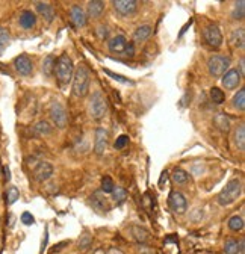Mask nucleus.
I'll use <instances>...</instances> for the list:
<instances>
[{
	"label": "nucleus",
	"instance_id": "nucleus-1",
	"mask_svg": "<svg viewBox=\"0 0 245 254\" xmlns=\"http://www.w3.org/2000/svg\"><path fill=\"white\" fill-rule=\"evenodd\" d=\"M55 73H56V79L61 85H67L71 79H73V73H74V65L73 61L68 55H61L55 64Z\"/></svg>",
	"mask_w": 245,
	"mask_h": 254
},
{
	"label": "nucleus",
	"instance_id": "nucleus-2",
	"mask_svg": "<svg viewBox=\"0 0 245 254\" xmlns=\"http://www.w3.org/2000/svg\"><path fill=\"white\" fill-rule=\"evenodd\" d=\"M89 71L85 65H79L73 73V92L76 97H85L89 91Z\"/></svg>",
	"mask_w": 245,
	"mask_h": 254
},
{
	"label": "nucleus",
	"instance_id": "nucleus-3",
	"mask_svg": "<svg viewBox=\"0 0 245 254\" xmlns=\"http://www.w3.org/2000/svg\"><path fill=\"white\" fill-rule=\"evenodd\" d=\"M241 192H242V183H241V180L233 179V180H230L221 189V192L218 194V203L221 206H229V204L235 203L239 198Z\"/></svg>",
	"mask_w": 245,
	"mask_h": 254
},
{
	"label": "nucleus",
	"instance_id": "nucleus-4",
	"mask_svg": "<svg viewBox=\"0 0 245 254\" xmlns=\"http://www.w3.org/2000/svg\"><path fill=\"white\" fill-rule=\"evenodd\" d=\"M88 109H89V115L93 117L94 120H102L106 115V112H108V102H106L105 95L100 91H96L93 95H91Z\"/></svg>",
	"mask_w": 245,
	"mask_h": 254
},
{
	"label": "nucleus",
	"instance_id": "nucleus-5",
	"mask_svg": "<svg viewBox=\"0 0 245 254\" xmlns=\"http://www.w3.org/2000/svg\"><path fill=\"white\" fill-rule=\"evenodd\" d=\"M207 68H209V73L213 76V77H221L224 76L229 68H230V58L227 56H223V55H215L209 58L207 61Z\"/></svg>",
	"mask_w": 245,
	"mask_h": 254
},
{
	"label": "nucleus",
	"instance_id": "nucleus-6",
	"mask_svg": "<svg viewBox=\"0 0 245 254\" xmlns=\"http://www.w3.org/2000/svg\"><path fill=\"white\" fill-rule=\"evenodd\" d=\"M203 38H204L206 44L210 46L212 49H220L223 44V35H221V32L217 24L206 26L203 30Z\"/></svg>",
	"mask_w": 245,
	"mask_h": 254
},
{
	"label": "nucleus",
	"instance_id": "nucleus-7",
	"mask_svg": "<svg viewBox=\"0 0 245 254\" xmlns=\"http://www.w3.org/2000/svg\"><path fill=\"white\" fill-rule=\"evenodd\" d=\"M50 118L56 124V127H59V129H64V127L67 126V121H68L67 111L59 102H53L50 105Z\"/></svg>",
	"mask_w": 245,
	"mask_h": 254
},
{
	"label": "nucleus",
	"instance_id": "nucleus-8",
	"mask_svg": "<svg viewBox=\"0 0 245 254\" xmlns=\"http://www.w3.org/2000/svg\"><path fill=\"white\" fill-rule=\"evenodd\" d=\"M168 206L170 209L174 212V213H185L186 209H188V203H186V198L185 195H183L182 192H179V190H173V192L170 194L168 197Z\"/></svg>",
	"mask_w": 245,
	"mask_h": 254
},
{
	"label": "nucleus",
	"instance_id": "nucleus-9",
	"mask_svg": "<svg viewBox=\"0 0 245 254\" xmlns=\"http://www.w3.org/2000/svg\"><path fill=\"white\" fill-rule=\"evenodd\" d=\"M112 5H114V9L122 17L133 14L138 8V2H135V0H114Z\"/></svg>",
	"mask_w": 245,
	"mask_h": 254
},
{
	"label": "nucleus",
	"instance_id": "nucleus-10",
	"mask_svg": "<svg viewBox=\"0 0 245 254\" xmlns=\"http://www.w3.org/2000/svg\"><path fill=\"white\" fill-rule=\"evenodd\" d=\"M14 67H15V70L21 76H29L30 73H32V70H34V64H32V61H30L29 56L20 55V56H17L14 59Z\"/></svg>",
	"mask_w": 245,
	"mask_h": 254
},
{
	"label": "nucleus",
	"instance_id": "nucleus-11",
	"mask_svg": "<svg viewBox=\"0 0 245 254\" xmlns=\"http://www.w3.org/2000/svg\"><path fill=\"white\" fill-rule=\"evenodd\" d=\"M108 142H109V133L103 127H99L96 130V144H94V151L97 154H103L108 148Z\"/></svg>",
	"mask_w": 245,
	"mask_h": 254
},
{
	"label": "nucleus",
	"instance_id": "nucleus-12",
	"mask_svg": "<svg viewBox=\"0 0 245 254\" xmlns=\"http://www.w3.org/2000/svg\"><path fill=\"white\" fill-rule=\"evenodd\" d=\"M129 43L126 40V37H122V35H117L114 37L109 43H108V47L112 53L115 55H124L126 49H127Z\"/></svg>",
	"mask_w": 245,
	"mask_h": 254
},
{
	"label": "nucleus",
	"instance_id": "nucleus-13",
	"mask_svg": "<svg viewBox=\"0 0 245 254\" xmlns=\"http://www.w3.org/2000/svg\"><path fill=\"white\" fill-rule=\"evenodd\" d=\"M241 80H242V76L239 74L238 70L233 68V70H229L223 76V86L226 89H235V88H238V85L241 83Z\"/></svg>",
	"mask_w": 245,
	"mask_h": 254
},
{
	"label": "nucleus",
	"instance_id": "nucleus-14",
	"mask_svg": "<svg viewBox=\"0 0 245 254\" xmlns=\"http://www.w3.org/2000/svg\"><path fill=\"white\" fill-rule=\"evenodd\" d=\"M52 174H53V167H52V164H49V162H40V164L37 165L35 171H34L35 180H38V182H46V180H49V179L52 177Z\"/></svg>",
	"mask_w": 245,
	"mask_h": 254
},
{
	"label": "nucleus",
	"instance_id": "nucleus-15",
	"mask_svg": "<svg viewBox=\"0 0 245 254\" xmlns=\"http://www.w3.org/2000/svg\"><path fill=\"white\" fill-rule=\"evenodd\" d=\"M70 17H71V23L76 26V27H83L86 24V14L85 11L79 6V5H74L70 11Z\"/></svg>",
	"mask_w": 245,
	"mask_h": 254
},
{
	"label": "nucleus",
	"instance_id": "nucleus-16",
	"mask_svg": "<svg viewBox=\"0 0 245 254\" xmlns=\"http://www.w3.org/2000/svg\"><path fill=\"white\" fill-rule=\"evenodd\" d=\"M105 11V3L100 2V0H93V2L88 3V8H86V12L91 18H97L103 14Z\"/></svg>",
	"mask_w": 245,
	"mask_h": 254
},
{
	"label": "nucleus",
	"instance_id": "nucleus-17",
	"mask_svg": "<svg viewBox=\"0 0 245 254\" xmlns=\"http://www.w3.org/2000/svg\"><path fill=\"white\" fill-rule=\"evenodd\" d=\"M37 23V17L32 11H23L20 14V24L24 29H32Z\"/></svg>",
	"mask_w": 245,
	"mask_h": 254
},
{
	"label": "nucleus",
	"instance_id": "nucleus-18",
	"mask_svg": "<svg viewBox=\"0 0 245 254\" xmlns=\"http://www.w3.org/2000/svg\"><path fill=\"white\" fill-rule=\"evenodd\" d=\"M151 32H153L151 26H148V24L139 26V27L135 30V34H133V40H135L136 43H142V41H145V40H148V38H150Z\"/></svg>",
	"mask_w": 245,
	"mask_h": 254
},
{
	"label": "nucleus",
	"instance_id": "nucleus-19",
	"mask_svg": "<svg viewBox=\"0 0 245 254\" xmlns=\"http://www.w3.org/2000/svg\"><path fill=\"white\" fill-rule=\"evenodd\" d=\"M37 11L41 14V17L46 18L47 23H52V21H53V18H55V11H53V6H50L49 3L38 2V3H37Z\"/></svg>",
	"mask_w": 245,
	"mask_h": 254
},
{
	"label": "nucleus",
	"instance_id": "nucleus-20",
	"mask_svg": "<svg viewBox=\"0 0 245 254\" xmlns=\"http://www.w3.org/2000/svg\"><path fill=\"white\" fill-rule=\"evenodd\" d=\"M230 41H232V44H233L235 47H239V49H242V47L245 46V30H244L242 27H239V29H235V30L232 32Z\"/></svg>",
	"mask_w": 245,
	"mask_h": 254
},
{
	"label": "nucleus",
	"instance_id": "nucleus-21",
	"mask_svg": "<svg viewBox=\"0 0 245 254\" xmlns=\"http://www.w3.org/2000/svg\"><path fill=\"white\" fill-rule=\"evenodd\" d=\"M233 142L239 150L245 148V127H244V124L236 127L235 135H233Z\"/></svg>",
	"mask_w": 245,
	"mask_h": 254
},
{
	"label": "nucleus",
	"instance_id": "nucleus-22",
	"mask_svg": "<svg viewBox=\"0 0 245 254\" xmlns=\"http://www.w3.org/2000/svg\"><path fill=\"white\" fill-rule=\"evenodd\" d=\"M213 123H215V126L218 127L221 132H226L227 133L230 130V120L224 114H218L215 118H213Z\"/></svg>",
	"mask_w": 245,
	"mask_h": 254
},
{
	"label": "nucleus",
	"instance_id": "nucleus-23",
	"mask_svg": "<svg viewBox=\"0 0 245 254\" xmlns=\"http://www.w3.org/2000/svg\"><path fill=\"white\" fill-rule=\"evenodd\" d=\"M91 203H93V206H94L97 210H102V212L109 209L106 198H105V197H102V194H100V192H96L93 197H91Z\"/></svg>",
	"mask_w": 245,
	"mask_h": 254
},
{
	"label": "nucleus",
	"instance_id": "nucleus-24",
	"mask_svg": "<svg viewBox=\"0 0 245 254\" xmlns=\"http://www.w3.org/2000/svg\"><path fill=\"white\" fill-rule=\"evenodd\" d=\"M173 180H174L177 185H185V183H188L189 176H188V173H186L185 170L176 168V170L173 171Z\"/></svg>",
	"mask_w": 245,
	"mask_h": 254
},
{
	"label": "nucleus",
	"instance_id": "nucleus-25",
	"mask_svg": "<svg viewBox=\"0 0 245 254\" xmlns=\"http://www.w3.org/2000/svg\"><path fill=\"white\" fill-rule=\"evenodd\" d=\"M55 64H56V59L52 55L44 59V62H43V73L47 77H50L53 74V71H55Z\"/></svg>",
	"mask_w": 245,
	"mask_h": 254
},
{
	"label": "nucleus",
	"instance_id": "nucleus-26",
	"mask_svg": "<svg viewBox=\"0 0 245 254\" xmlns=\"http://www.w3.org/2000/svg\"><path fill=\"white\" fill-rule=\"evenodd\" d=\"M111 194H112V198L115 200V203H117V204L124 203V200H126V197H127L126 189H124V188H121V186L114 188V190H112Z\"/></svg>",
	"mask_w": 245,
	"mask_h": 254
},
{
	"label": "nucleus",
	"instance_id": "nucleus-27",
	"mask_svg": "<svg viewBox=\"0 0 245 254\" xmlns=\"http://www.w3.org/2000/svg\"><path fill=\"white\" fill-rule=\"evenodd\" d=\"M233 106L238 111H244L245 109V89H239V92L233 97Z\"/></svg>",
	"mask_w": 245,
	"mask_h": 254
},
{
	"label": "nucleus",
	"instance_id": "nucleus-28",
	"mask_svg": "<svg viewBox=\"0 0 245 254\" xmlns=\"http://www.w3.org/2000/svg\"><path fill=\"white\" fill-rule=\"evenodd\" d=\"M229 229L232 232H241L244 229V219H242V216H238V215L232 216L229 219Z\"/></svg>",
	"mask_w": 245,
	"mask_h": 254
},
{
	"label": "nucleus",
	"instance_id": "nucleus-29",
	"mask_svg": "<svg viewBox=\"0 0 245 254\" xmlns=\"http://www.w3.org/2000/svg\"><path fill=\"white\" fill-rule=\"evenodd\" d=\"M210 99H212V102L215 103V105H221L226 100V95H224V92L220 88H212L210 89Z\"/></svg>",
	"mask_w": 245,
	"mask_h": 254
},
{
	"label": "nucleus",
	"instance_id": "nucleus-30",
	"mask_svg": "<svg viewBox=\"0 0 245 254\" xmlns=\"http://www.w3.org/2000/svg\"><path fill=\"white\" fill-rule=\"evenodd\" d=\"M34 130L38 135H49L52 132V126L47 121H38L34 127Z\"/></svg>",
	"mask_w": 245,
	"mask_h": 254
},
{
	"label": "nucleus",
	"instance_id": "nucleus-31",
	"mask_svg": "<svg viewBox=\"0 0 245 254\" xmlns=\"http://www.w3.org/2000/svg\"><path fill=\"white\" fill-rule=\"evenodd\" d=\"M132 233H133V236H135V239L136 241H139V242H147L148 241V236H150V233L145 230V229H142V227H132Z\"/></svg>",
	"mask_w": 245,
	"mask_h": 254
},
{
	"label": "nucleus",
	"instance_id": "nucleus-32",
	"mask_svg": "<svg viewBox=\"0 0 245 254\" xmlns=\"http://www.w3.org/2000/svg\"><path fill=\"white\" fill-rule=\"evenodd\" d=\"M224 253L226 254H239V244L235 239H229L224 245Z\"/></svg>",
	"mask_w": 245,
	"mask_h": 254
},
{
	"label": "nucleus",
	"instance_id": "nucleus-33",
	"mask_svg": "<svg viewBox=\"0 0 245 254\" xmlns=\"http://www.w3.org/2000/svg\"><path fill=\"white\" fill-rule=\"evenodd\" d=\"M244 15H245V2L241 0L235 5V9H233V18L235 20H244Z\"/></svg>",
	"mask_w": 245,
	"mask_h": 254
},
{
	"label": "nucleus",
	"instance_id": "nucleus-34",
	"mask_svg": "<svg viewBox=\"0 0 245 254\" xmlns=\"http://www.w3.org/2000/svg\"><path fill=\"white\" fill-rule=\"evenodd\" d=\"M114 188H115L114 180L109 176H105L102 179V190H103V192H106V194H111L112 190H114Z\"/></svg>",
	"mask_w": 245,
	"mask_h": 254
},
{
	"label": "nucleus",
	"instance_id": "nucleus-35",
	"mask_svg": "<svg viewBox=\"0 0 245 254\" xmlns=\"http://www.w3.org/2000/svg\"><path fill=\"white\" fill-rule=\"evenodd\" d=\"M20 194H18V189L15 186H11L6 192V200H8V204H14L17 200H18Z\"/></svg>",
	"mask_w": 245,
	"mask_h": 254
},
{
	"label": "nucleus",
	"instance_id": "nucleus-36",
	"mask_svg": "<svg viewBox=\"0 0 245 254\" xmlns=\"http://www.w3.org/2000/svg\"><path fill=\"white\" fill-rule=\"evenodd\" d=\"M9 43V34L5 27H0V49H5Z\"/></svg>",
	"mask_w": 245,
	"mask_h": 254
},
{
	"label": "nucleus",
	"instance_id": "nucleus-37",
	"mask_svg": "<svg viewBox=\"0 0 245 254\" xmlns=\"http://www.w3.org/2000/svg\"><path fill=\"white\" fill-rule=\"evenodd\" d=\"M127 142H129V138H127L126 135H121V136H118V138H117V141H115L114 147H115V148H118V150H121V148H124V147L127 145Z\"/></svg>",
	"mask_w": 245,
	"mask_h": 254
},
{
	"label": "nucleus",
	"instance_id": "nucleus-38",
	"mask_svg": "<svg viewBox=\"0 0 245 254\" xmlns=\"http://www.w3.org/2000/svg\"><path fill=\"white\" fill-rule=\"evenodd\" d=\"M21 222H23V224H26V226H32L34 222H35V218L32 216V213L24 212V213L21 215Z\"/></svg>",
	"mask_w": 245,
	"mask_h": 254
},
{
	"label": "nucleus",
	"instance_id": "nucleus-39",
	"mask_svg": "<svg viewBox=\"0 0 245 254\" xmlns=\"http://www.w3.org/2000/svg\"><path fill=\"white\" fill-rule=\"evenodd\" d=\"M91 242H93V239L85 235V236H82V238L79 239V248H80V250H86V248H89Z\"/></svg>",
	"mask_w": 245,
	"mask_h": 254
},
{
	"label": "nucleus",
	"instance_id": "nucleus-40",
	"mask_svg": "<svg viewBox=\"0 0 245 254\" xmlns=\"http://www.w3.org/2000/svg\"><path fill=\"white\" fill-rule=\"evenodd\" d=\"M105 73H106V74H109L111 77H114V79H115V80H118V82H122V83H132L129 79L122 77V76H120V74H115V73H112V71H109V70H106Z\"/></svg>",
	"mask_w": 245,
	"mask_h": 254
},
{
	"label": "nucleus",
	"instance_id": "nucleus-41",
	"mask_svg": "<svg viewBox=\"0 0 245 254\" xmlns=\"http://www.w3.org/2000/svg\"><path fill=\"white\" fill-rule=\"evenodd\" d=\"M133 55H135V47H133V44L129 43L127 49H126V52H124V56H133Z\"/></svg>",
	"mask_w": 245,
	"mask_h": 254
},
{
	"label": "nucleus",
	"instance_id": "nucleus-42",
	"mask_svg": "<svg viewBox=\"0 0 245 254\" xmlns=\"http://www.w3.org/2000/svg\"><path fill=\"white\" fill-rule=\"evenodd\" d=\"M238 71H239V74H241V76H244V74H245V59H244V58H242V59H241V62H239V70H238Z\"/></svg>",
	"mask_w": 245,
	"mask_h": 254
},
{
	"label": "nucleus",
	"instance_id": "nucleus-43",
	"mask_svg": "<svg viewBox=\"0 0 245 254\" xmlns=\"http://www.w3.org/2000/svg\"><path fill=\"white\" fill-rule=\"evenodd\" d=\"M239 254H244V251H245V245H244V239H241L239 242Z\"/></svg>",
	"mask_w": 245,
	"mask_h": 254
},
{
	"label": "nucleus",
	"instance_id": "nucleus-44",
	"mask_svg": "<svg viewBox=\"0 0 245 254\" xmlns=\"http://www.w3.org/2000/svg\"><path fill=\"white\" fill-rule=\"evenodd\" d=\"M108 254H122V251L118 250V248H111V250L108 251Z\"/></svg>",
	"mask_w": 245,
	"mask_h": 254
},
{
	"label": "nucleus",
	"instance_id": "nucleus-45",
	"mask_svg": "<svg viewBox=\"0 0 245 254\" xmlns=\"http://www.w3.org/2000/svg\"><path fill=\"white\" fill-rule=\"evenodd\" d=\"M94 254H105V251L99 248V250H96V253H94Z\"/></svg>",
	"mask_w": 245,
	"mask_h": 254
},
{
	"label": "nucleus",
	"instance_id": "nucleus-46",
	"mask_svg": "<svg viewBox=\"0 0 245 254\" xmlns=\"http://www.w3.org/2000/svg\"><path fill=\"white\" fill-rule=\"evenodd\" d=\"M0 173H2V167H0Z\"/></svg>",
	"mask_w": 245,
	"mask_h": 254
}]
</instances>
